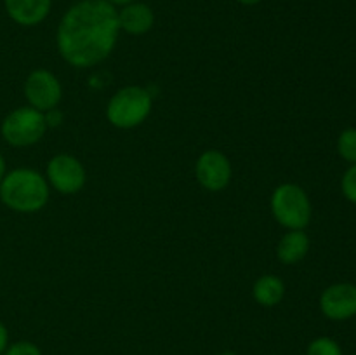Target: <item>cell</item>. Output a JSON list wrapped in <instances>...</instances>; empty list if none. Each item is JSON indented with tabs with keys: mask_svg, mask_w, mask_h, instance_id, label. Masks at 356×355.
I'll return each instance as SVG.
<instances>
[{
	"mask_svg": "<svg viewBox=\"0 0 356 355\" xmlns=\"http://www.w3.org/2000/svg\"><path fill=\"white\" fill-rule=\"evenodd\" d=\"M341 191L344 198L351 204H356V164H350L341 178Z\"/></svg>",
	"mask_w": 356,
	"mask_h": 355,
	"instance_id": "obj_16",
	"label": "cell"
},
{
	"mask_svg": "<svg viewBox=\"0 0 356 355\" xmlns=\"http://www.w3.org/2000/svg\"><path fill=\"white\" fill-rule=\"evenodd\" d=\"M270 205L275 219L287 230H305L312 221V200L305 188L296 183L275 188Z\"/></svg>",
	"mask_w": 356,
	"mask_h": 355,
	"instance_id": "obj_4",
	"label": "cell"
},
{
	"mask_svg": "<svg viewBox=\"0 0 356 355\" xmlns=\"http://www.w3.org/2000/svg\"><path fill=\"white\" fill-rule=\"evenodd\" d=\"M2 355H42V350L31 341H16V343L7 345L6 352Z\"/></svg>",
	"mask_w": 356,
	"mask_h": 355,
	"instance_id": "obj_17",
	"label": "cell"
},
{
	"mask_svg": "<svg viewBox=\"0 0 356 355\" xmlns=\"http://www.w3.org/2000/svg\"><path fill=\"white\" fill-rule=\"evenodd\" d=\"M7 174V166H6V159H3V155L0 153V181L3 180V176Z\"/></svg>",
	"mask_w": 356,
	"mask_h": 355,
	"instance_id": "obj_19",
	"label": "cell"
},
{
	"mask_svg": "<svg viewBox=\"0 0 356 355\" xmlns=\"http://www.w3.org/2000/svg\"><path fill=\"white\" fill-rule=\"evenodd\" d=\"M155 24V14L153 9L146 3L129 2L118 9V26L122 31L129 35H145Z\"/></svg>",
	"mask_w": 356,
	"mask_h": 355,
	"instance_id": "obj_11",
	"label": "cell"
},
{
	"mask_svg": "<svg viewBox=\"0 0 356 355\" xmlns=\"http://www.w3.org/2000/svg\"><path fill=\"white\" fill-rule=\"evenodd\" d=\"M337 153L348 164H356V127H348L337 138Z\"/></svg>",
	"mask_w": 356,
	"mask_h": 355,
	"instance_id": "obj_14",
	"label": "cell"
},
{
	"mask_svg": "<svg viewBox=\"0 0 356 355\" xmlns=\"http://www.w3.org/2000/svg\"><path fill=\"white\" fill-rule=\"evenodd\" d=\"M108 2H111V3H113V6H124V3L134 2V0H108Z\"/></svg>",
	"mask_w": 356,
	"mask_h": 355,
	"instance_id": "obj_21",
	"label": "cell"
},
{
	"mask_svg": "<svg viewBox=\"0 0 356 355\" xmlns=\"http://www.w3.org/2000/svg\"><path fill=\"white\" fill-rule=\"evenodd\" d=\"M45 180L49 187L63 195H73L80 191L86 184L87 174L82 162L68 153H59L52 157L45 169Z\"/></svg>",
	"mask_w": 356,
	"mask_h": 355,
	"instance_id": "obj_6",
	"label": "cell"
},
{
	"mask_svg": "<svg viewBox=\"0 0 356 355\" xmlns=\"http://www.w3.org/2000/svg\"><path fill=\"white\" fill-rule=\"evenodd\" d=\"M320 310L329 320L343 322L356 317V284L337 282L320 294Z\"/></svg>",
	"mask_w": 356,
	"mask_h": 355,
	"instance_id": "obj_9",
	"label": "cell"
},
{
	"mask_svg": "<svg viewBox=\"0 0 356 355\" xmlns=\"http://www.w3.org/2000/svg\"><path fill=\"white\" fill-rule=\"evenodd\" d=\"M49 187L44 174L28 167H17L0 181V200L10 211L31 214L45 207L49 202Z\"/></svg>",
	"mask_w": 356,
	"mask_h": 355,
	"instance_id": "obj_2",
	"label": "cell"
},
{
	"mask_svg": "<svg viewBox=\"0 0 356 355\" xmlns=\"http://www.w3.org/2000/svg\"><path fill=\"white\" fill-rule=\"evenodd\" d=\"M7 345H9V331H7V327L3 326V322L0 320V355L6 352Z\"/></svg>",
	"mask_w": 356,
	"mask_h": 355,
	"instance_id": "obj_18",
	"label": "cell"
},
{
	"mask_svg": "<svg viewBox=\"0 0 356 355\" xmlns=\"http://www.w3.org/2000/svg\"><path fill=\"white\" fill-rule=\"evenodd\" d=\"M195 176L207 191H221L232 181V162L219 150H205L195 164Z\"/></svg>",
	"mask_w": 356,
	"mask_h": 355,
	"instance_id": "obj_8",
	"label": "cell"
},
{
	"mask_svg": "<svg viewBox=\"0 0 356 355\" xmlns=\"http://www.w3.org/2000/svg\"><path fill=\"white\" fill-rule=\"evenodd\" d=\"M309 237L305 230H287L277 246V256L284 265L301 263L309 253Z\"/></svg>",
	"mask_w": 356,
	"mask_h": 355,
	"instance_id": "obj_12",
	"label": "cell"
},
{
	"mask_svg": "<svg viewBox=\"0 0 356 355\" xmlns=\"http://www.w3.org/2000/svg\"><path fill=\"white\" fill-rule=\"evenodd\" d=\"M7 16L19 26H37L49 16L52 0H3Z\"/></svg>",
	"mask_w": 356,
	"mask_h": 355,
	"instance_id": "obj_10",
	"label": "cell"
},
{
	"mask_svg": "<svg viewBox=\"0 0 356 355\" xmlns=\"http://www.w3.org/2000/svg\"><path fill=\"white\" fill-rule=\"evenodd\" d=\"M118 33L117 6L108 0H80L63 14L56 44L68 65L90 68L113 52Z\"/></svg>",
	"mask_w": 356,
	"mask_h": 355,
	"instance_id": "obj_1",
	"label": "cell"
},
{
	"mask_svg": "<svg viewBox=\"0 0 356 355\" xmlns=\"http://www.w3.org/2000/svg\"><path fill=\"white\" fill-rule=\"evenodd\" d=\"M47 131V122L42 111L31 106H19L6 115L0 125L3 141L16 148H24L40 141Z\"/></svg>",
	"mask_w": 356,
	"mask_h": 355,
	"instance_id": "obj_5",
	"label": "cell"
},
{
	"mask_svg": "<svg viewBox=\"0 0 356 355\" xmlns=\"http://www.w3.org/2000/svg\"><path fill=\"white\" fill-rule=\"evenodd\" d=\"M152 106V94L145 87H122L108 101V122L117 129H134L149 117Z\"/></svg>",
	"mask_w": 356,
	"mask_h": 355,
	"instance_id": "obj_3",
	"label": "cell"
},
{
	"mask_svg": "<svg viewBox=\"0 0 356 355\" xmlns=\"http://www.w3.org/2000/svg\"><path fill=\"white\" fill-rule=\"evenodd\" d=\"M219 355H236L235 352H229V350H226V352H222V354H219Z\"/></svg>",
	"mask_w": 356,
	"mask_h": 355,
	"instance_id": "obj_22",
	"label": "cell"
},
{
	"mask_svg": "<svg viewBox=\"0 0 356 355\" xmlns=\"http://www.w3.org/2000/svg\"><path fill=\"white\" fill-rule=\"evenodd\" d=\"M306 355H344V352L334 338L318 336L308 345Z\"/></svg>",
	"mask_w": 356,
	"mask_h": 355,
	"instance_id": "obj_15",
	"label": "cell"
},
{
	"mask_svg": "<svg viewBox=\"0 0 356 355\" xmlns=\"http://www.w3.org/2000/svg\"><path fill=\"white\" fill-rule=\"evenodd\" d=\"M252 296L261 306H277L285 298V284L277 275H261L252 287Z\"/></svg>",
	"mask_w": 356,
	"mask_h": 355,
	"instance_id": "obj_13",
	"label": "cell"
},
{
	"mask_svg": "<svg viewBox=\"0 0 356 355\" xmlns=\"http://www.w3.org/2000/svg\"><path fill=\"white\" fill-rule=\"evenodd\" d=\"M23 89L28 106L35 108L42 113L52 110V108H58L63 97V87L58 77L44 68L33 70L24 80Z\"/></svg>",
	"mask_w": 356,
	"mask_h": 355,
	"instance_id": "obj_7",
	"label": "cell"
},
{
	"mask_svg": "<svg viewBox=\"0 0 356 355\" xmlns=\"http://www.w3.org/2000/svg\"><path fill=\"white\" fill-rule=\"evenodd\" d=\"M238 3H242V6H257V3L261 2V0H236Z\"/></svg>",
	"mask_w": 356,
	"mask_h": 355,
	"instance_id": "obj_20",
	"label": "cell"
}]
</instances>
